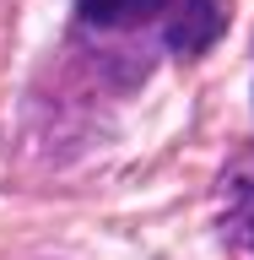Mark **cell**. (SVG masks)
I'll return each mask as SVG.
<instances>
[{
    "mask_svg": "<svg viewBox=\"0 0 254 260\" xmlns=\"http://www.w3.org/2000/svg\"><path fill=\"white\" fill-rule=\"evenodd\" d=\"M222 239L238 260H254V152L222 179Z\"/></svg>",
    "mask_w": 254,
    "mask_h": 260,
    "instance_id": "cell-1",
    "label": "cell"
},
{
    "mask_svg": "<svg viewBox=\"0 0 254 260\" xmlns=\"http://www.w3.org/2000/svg\"><path fill=\"white\" fill-rule=\"evenodd\" d=\"M227 27V0H178L173 16L162 22V38L173 54H200L222 38Z\"/></svg>",
    "mask_w": 254,
    "mask_h": 260,
    "instance_id": "cell-2",
    "label": "cell"
},
{
    "mask_svg": "<svg viewBox=\"0 0 254 260\" xmlns=\"http://www.w3.org/2000/svg\"><path fill=\"white\" fill-rule=\"evenodd\" d=\"M178 0H76V16L97 32H135L146 22H168Z\"/></svg>",
    "mask_w": 254,
    "mask_h": 260,
    "instance_id": "cell-3",
    "label": "cell"
}]
</instances>
